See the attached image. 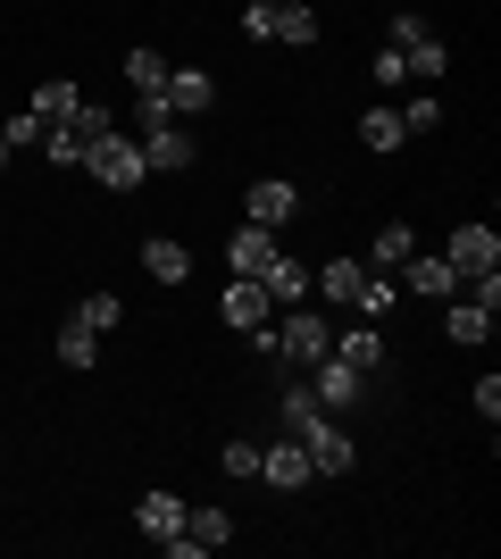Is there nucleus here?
<instances>
[{
	"label": "nucleus",
	"mask_w": 501,
	"mask_h": 559,
	"mask_svg": "<svg viewBox=\"0 0 501 559\" xmlns=\"http://www.w3.org/2000/svg\"><path fill=\"white\" fill-rule=\"evenodd\" d=\"M75 318H84L93 334H109V326L126 318V301H118V293H84V309H75Z\"/></svg>",
	"instance_id": "obj_32"
},
{
	"label": "nucleus",
	"mask_w": 501,
	"mask_h": 559,
	"mask_svg": "<svg viewBox=\"0 0 501 559\" xmlns=\"http://www.w3.org/2000/svg\"><path fill=\"white\" fill-rule=\"evenodd\" d=\"M143 267H151V284H184L192 276V251L176 242V234H151V242H143Z\"/></svg>",
	"instance_id": "obj_17"
},
{
	"label": "nucleus",
	"mask_w": 501,
	"mask_h": 559,
	"mask_svg": "<svg viewBox=\"0 0 501 559\" xmlns=\"http://www.w3.org/2000/svg\"><path fill=\"white\" fill-rule=\"evenodd\" d=\"M267 334H276V350H285V368H318V359H326L334 350V326L326 318H318V309H276V318H267Z\"/></svg>",
	"instance_id": "obj_1"
},
{
	"label": "nucleus",
	"mask_w": 501,
	"mask_h": 559,
	"mask_svg": "<svg viewBox=\"0 0 501 559\" xmlns=\"http://www.w3.org/2000/svg\"><path fill=\"white\" fill-rule=\"evenodd\" d=\"M159 100H167V117H201V109H217V75L210 68H167Z\"/></svg>",
	"instance_id": "obj_10"
},
{
	"label": "nucleus",
	"mask_w": 501,
	"mask_h": 559,
	"mask_svg": "<svg viewBox=\"0 0 501 559\" xmlns=\"http://www.w3.org/2000/svg\"><path fill=\"white\" fill-rule=\"evenodd\" d=\"M242 34H251V43H276V0H251V9H242Z\"/></svg>",
	"instance_id": "obj_35"
},
{
	"label": "nucleus",
	"mask_w": 501,
	"mask_h": 559,
	"mask_svg": "<svg viewBox=\"0 0 501 559\" xmlns=\"http://www.w3.org/2000/svg\"><path fill=\"white\" fill-rule=\"evenodd\" d=\"M276 43H301V50L318 43V9L310 0H276Z\"/></svg>",
	"instance_id": "obj_24"
},
{
	"label": "nucleus",
	"mask_w": 501,
	"mask_h": 559,
	"mask_svg": "<svg viewBox=\"0 0 501 559\" xmlns=\"http://www.w3.org/2000/svg\"><path fill=\"white\" fill-rule=\"evenodd\" d=\"M468 401H477V418H485V426H493V418H501V376H493V368H485V384H477V393H468Z\"/></svg>",
	"instance_id": "obj_36"
},
{
	"label": "nucleus",
	"mask_w": 501,
	"mask_h": 559,
	"mask_svg": "<svg viewBox=\"0 0 501 559\" xmlns=\"http://www.w3.org/2000/svg\"><path fill=\"white\" fill-rule=\"evenodd\" d=\"M301 443H310V467H318V476H351V467H359L351 426H334V418H318L310 435H301Z\"/></svg>",
	"instance_id": "obj_12"
},
{
	"label": "nucleus",
	"mask_w": 501,
	"mask_h": 559,
	"mask_svg": "<svg viewBox=\"0 0 501 559\" xmlns=\"http://www.w3.org/2000/svg\"><path fill=\"white\" fill-rule=\"evenodd\" d=\"M126 84H134V100L159 93V84H167V59H159V50H126Z\"/></svg>",
	"instance_id": "obj_29"
},
{
	"label": "nucleus",
	"mask_w": 501,
	"mask_h": 559,
	"mask_svg": "<svg viewBox=\"0 0 501 559\" xmlns=\"http://www.w3.org/2000/svg\"><path fill=\"white\" fill-rule=\"evenodd\" d=\"M184 535L201 543V551H226V543H235V518L226 510H184Z\"/></svg>",
	"instance_id": "obj_26"
},
{
	"label": "nucleus",
	"mask_w": 501,
	"mask_h": 559,
	"mask_svg": "<svg viewBox=\"0 0 501 559\" xmlns=\"http://www.w3.org/2000/svg\"><path fill=\"white\" fill-rule=\"evenodd\" d=\"M359 276H368L359 259H326V267H310V293H318V301H326V309H351Z\"/></svg>",
	"instance_id": "obj_15"
},
{
	"label": "nucleus",
	"mask_w": 501,
	"mask_h": 559,
	"mask_svg": "<svg viewBox=\"0 0 501 559\" xmlns=\"http://www.w3.org/2000/svg\"><path fill=\"white\" fill-rule=\"evenodd\" d=\"M368 75H377L384 93H393V84H409V50H402V43H377V59H368Z\"/></svg>",
	"instance_id": "obj_31"
},
{
	"label": "nucleus",
	"mask_w": 501,
	"mask_h": 559,
	"mask_svg": "<svg viewBox=\"0 0 501 559\" xmlns=\"http://www.w3.org/2000/svg\"><path fill=\"white\" fill-rule=\"evenodd\" d=\"M84 167H93V185H109V192H134V185L151 176V167H143V142H134V134H118V126H109V134H93Z\"/></svg>",
	"instance_id": "obj_2"
},
{
	"label": "nucleus",
	"mask_w": 501,
	"mask_h": 559,
	"mask_svg": "<svg viewBox=\"0 0 501 559\" xmlns=\"http://www.w3.org/2000/svg\"><path fill=\"white\" fill-rule=\"evenodd\" d=\"M59 359H68V368H100V334L84 326V318H68V326H59Z\"/></svg>",
	"instance_id": "obj_27"
},
{
	"label": "nucleus",
	"mask_w": 501,
	"mask_h": 559,
	"mask_svg": "<svg viewBox=\"0 0 501 559\" xmlns=\"http://www.w3.org/2000/svg\"><path fill=\"white\" fill-rule=\"evenodd\" d=\"M0 167H9V142H0Z\"/></svg>",
	"instance_id": "obj_37"
},
{
	"label": "nucleus",
	"mask_w": 501,
	"mask_h": 559,
	"mask_svg": "<svg viewBox=\"0 0 501 559\" xmlns=\"http://www.w3.org/2000/svg\"><path fill=\"white\" fill-rule=\"evenodd\" d=\"M393 276H402V293H418V301H452V293H460V267L443 251H409Z\"/></svg>",
	"instance_id": "obj_5"
},
{
	"label": "nucleus",
	"mask_w": 501,
	"mask_h": 559,
	"mask_svg": "<svg viewBox=\"0 0 501 559\" xmlns=\"http://www.w3.org/2000/svg\"><path fill=\"white\" fill-rule=\"evenodd\" d=\"M334 359H351L359 376H377V368H384V334H377V318H359L351 334H334Z\"/></svg>",
	"instance_id": "obj_16"
},
{
	"label": "nucleus",
	"mask_w": 501,
	"mask_h": 559,
	"mask_svg": "<svg viewBox=\"0 0 501 559\" xmlns=\"http://www.w3.org/2000/svg\"><path fill=\"white\" fill-rule=\"evenodd\" d=\"M25 109L43 117V126H68V117H75V109H84V93H75V84H43V93L25 100Z\"/></svg>",
	"instance_id": "obj_28"
},
{
	"label": "nucleus",
	"mask_w": 501,
	"mask_h": 559,
	"mask_svg": "<svg viewBox=\"0 0 501 559\" xmlns=\"http://www.w3.org/2000/svg\"><path fill=\"white\" fill-rule=\"evenodd\" d=\"M260 485H276V492H301V485H318V467H310V443H301V435H285V443H267V451H260Z\"/></svg>",
	"instance_id": "obj_6"
},
{
	"label": "nucleus",
	"mask_w": 501,
	"mask_h": 559,
	"mask_svg": "<svg viewBox=\"0 0 501 559\" xmlns=\"http://www.w3.org/2000/svg\"><path fill=\"white\" fill-rule=\"evenodd\" d=\"M184 510L192 501H176V492H143V501H134V526H143L151 543H167V535H184Z\"/></svg>",
	"instance_id": "obj_14"
},
{
	"label": "nucleus",
	"mask_w": 501,
	"mask_h": 559,
	"mask_svg": "<svg viewBox=\"0 0 501 559\" xmlns=\"http://www.w3.org/2000/svg\"><path fill=\"white\" fill-rule=\"evenodd\" d=\"M443 259H452L460 276H485V267H501V234L485 226V217H468V226H452V242H443Z\"/></svg>",
	"instance_id": "obj_8"
},
{
	"label": "nucleus",
	"mask_w": 501,
	"mask_h": 559,
	"mask_svg": "<svg viewBox=\"0 0 501 559\" xmlns=\"http://www.w3.org/2000/svg\"><path fill=\"white\" fill-rule=\"evenodd\" d=\"M409 251H418V226H402V217H384L377 242H368V259H377V267H402Z\"/></svg>",
	"instance_id": "obj_22"
},
{
	"label": "nucleus",
	"mask_w": 501,
	"mask_h": 559,
	"mask_svg": "<svg viewBox=\"0 0 501 559\" xmlns=\"http://www.w3.org/2000/svg\"><path fill=\"white\" fill-rule=\"evenodd\" d=\"M217 476H260V443H226L217 451Z\"/></svg>",
	"instance_id": "obj_33"
},
{
	"label": "nucleus",
	"mask_w": 501,
	"mask_h": 559,
	"mask_svg": "<svg viewBox=\"0 0 501 559\" xmlns=\"http://www.w3.org/2000/svg\"><path fill=\"white\" fill-rule=\"evenodd\" d=\"M43 134H50V126L34 109H0V142H9V151H25V142H43Z\"/></svg>",
	"instance_id": "obj_30"
},
{
	"label": "nucleus",
	"mask_w": 501,
	"mask_h": 559,
	"mask_svg": "<svg viewBox=\"0 0 501 559\" xmlns=\"http://www.w3.org/2000/svg\"><path fill=\"white\" fill-rule=\"evenodd\" d=\"M293 217H301V192H293L285 176H260V185L242 192V226H267V234H285Z\"/></svg>",
	"instance_id": "obj_4"
},
{
	"label": "nucleus",
	"mask_w": 501,
	"mask_h": 559,
	"mask_svg": "<svg viewBox=\"0 0 501 559\" xmlns=\"http://www.w3.org/2000/svg\"><path fill=\"white\" fill-rule=\"evenodd\" d=\"M217 318H226L235 334H251V326H267V318H276V301H267L260 276H235L226 293H217Z\"/></svg>",
	"instance_id": "obj_9"
},
{
	"label": "nucleus",
	"mask_w": 501,
	"mask_h": 559,
	"mask_svg": "<svg viewBox=\"0 0 501 559\" xmlns=\"http://www.w3.org/2000/svg\"><path fill=\"white\" fill-rule=\"evenodd\" d=\"M393 301H402V276H377V267H368L359 293H351V309H359V318H377V326L393 318Z\"/></svg>",
	"instance_id": "obj_20"
},
{
	"label": "nucleus",
	"mask_w": 501,
	"mask_h": 559,
	"mask_svg": "<svg viewBox=\"0 0 501 559\" xmlns=\"http://www.w3.org/2000/svg\"><path fill=\"white\" fill-rule=\"evenodd\" d=\"M359 142H368V151H377V159H384V151H402V142H409L402 109H393V100H377V109L359 117Z\"/></svg>",
	"instance_id": "obj_18"
},
{
	"label": "nucleus",
	"mask_w": 501,
	"mask_h": 559,
	"mask_svg": "<svg viewBox=\"0 0 501 559\" xmlns=\"http://www.w3.org/2000/svg\"><path fill=\"white\" fill-rule=\"evenodd\" d=\"M276 418H285V435H310V426L326 418V409H318V393H310V384H285V393H276Z\"/></svg>",
	"instance_id": "obj_23"
},
{
	"label": "nucleus",
	"mask_w": 501,
	"mask_h": 559,
	"mask_svg": "<svg viewBox=\"0 0 501 559\" xmlns=\"http://www.w3.org/2000/svg\"><path fill=\"white\" fill-rule=\"evenodd\" d=\"M276 259H285V242H276L267 226H235L226 234V267H235V276H267Z\"/></svg>",
	"instance_id": "obj_11"
},
{
	"label": "nucleus",
	"mask_w": 501,
	"mask_h": 559,
	"mask_svg": "<svg viewBox=\"0 0 501 559\" xmlns=\"http://www.w3.org/2000/svg\"><path fill=\"white\" fill-rule=\"evenodd\" d=\"M267 301L276 309H293V301H310V267H301V259H276V267H267Z\"/></svg>",
	"instance_id": "obj_21"
},
{
	"label": "nucleus",
	"mask_w": 501,
	"mask_h": 559,
	"mask_svg": "<svg viewBox=\"0 0 501 559\" xmlns=\"http://www.w3.org/2000/svg\"><path fill=\"white\" fill-rule=\"evenodd\" d=\"M93 134H109V109H100V100H84L68 126H50V134H43V159H50V167H84Z\"/></svg>",
	"instance_id": "obj_3"
},
{
	"label": "nucleus",
	"mask_w": 501,
	"mask_h": 559,
	"mask_svg": "<svg viewBox=\"0 0 501 559\" xmlns=\"http://www.w3.org/2000/svg\"><path fill=\"white\" fill-rule=\"evenodd\" d=\"M443 334H452V343H485V334H493V309H477L468 293H452V301H443Z\"/></svg>",
	"instance_id": "obj_19"
},
{
	"label": "nucleus",
	"mask_w": 501,
	"mask_h": 559,
	"mask_svg": "<svg viewBox=\"0 0 501 559\" xmlns=\"http://www.w3.org/2000/svg\"><path fill=\"white\" fill-rule=\"evenodd\" d=\"M310 393H318V409H359L368 376H359L351 359H334V350H326V359H318V384H310Z\"/></svg>",
	"instance_id": "obj_13"
},
{
	"label": "nucleus",
	"mask_w": 501,
	"mask_h": 559,
	"mask_svg": "<svg viewBox=\"0 0 501 559\" xmlns=\"http://www.w3.org/2000/svg\"><path fill=\"white\" fill-rule=\"evenodd\" d=\"M443 68H452V43H443V34H418V43H409V84H434Z\"/></svg>",
	"instance_id": "obj_25"
},
{
	"label": "nucleus",
	"mask_w": 501,
	"mask_h": 559,
	"mask_svg": "<svg viewBox=\"0 0 501 559\" xmlns=\"http://www.w3.org/2000/svg\"><path fill=\"white\" fill-rule=\"evenodd\" d=\"M434 117H443V100H434V93H409L402 100V126H409V134H427Z\"/></svg>",
	"instance_id": "obj_34"
},
{
	"label": "nucleus",
	"mask_w": 501,
	"mask_h": 559,
	"mask_svg": "<svg viewBox=\"0 0 501 559\" xmlns=\"http://www.w3.org/2000/svg\"><path fill=\"white\" fill-rule=\"evenodd\" d=\"M134 142H143V167H151V176H184V167H192V134H184V117H167V126H143Z\"/></svg>",
	"instance_id": "obj_7"
}]
</instances>
